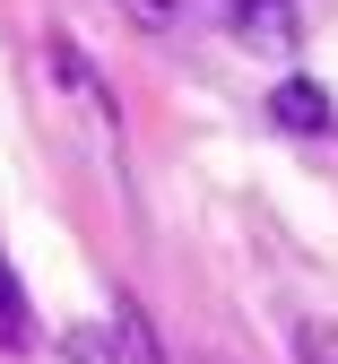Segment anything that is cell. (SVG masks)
<instances>
[{
	"instance_id": "obj_1",
	"label": "cell",
	"mask_w": 338,
	"mask_h": 364,
	"mask_svg": "<svg viewBox=\"0 0 338 364\" xmlns=\"http://www.w3.org/2000/svg\"><path fill=\"white\" fill-rule=\"evenodd\" d=\"M269 122L295 130V139H321V130L338 122V105H329V87H312V78H278L269 87Z\"/></svg>"
},
{
	"instance_id": "obj_2",
	"label": "cell",
	"mask_w": 338,
	"mask_h": 364,
	"mask_svg": "<svg viewBox=\"0 0 338 364\" xmlns=\"http://www.w3.org/2000/svg\"><path fill=\"white\" fill-rule=\"evenodd\" d=\"M61 355L70 364H122V338L105 321H78V330H61Z\"/></svg>"
},
{
	"instance_id": "obj_3",
	"label": "cell",
	"mask_w": 338,
	"mask_h": 364,
	"mask_svg": "<svg viewBox=\"0 0 338 364\" xmlns=\"http://www.w3.org/2000/svg\"><path fill=\"white\" fill-rule=\"evenodd\" d=\"M35 321H26V287H18V269L0 260V347H26Z\"/></svg>"
},
{
	"instance_id": "obj_4",
	"label": "cell",
	"mask_w": 338,
	"mask_h": 364,
	"mask_svg": "<svg viewBox=\"0 0 338 364\" xmlns=\"http://www.w3.org/2000/svg\"><path fill=\"white\" fill-rule=\"evenodd\" d=\"M243 35L252 43H295V9L286 0H243Z\"/></svg>"
},
{
	"instance_id": "obj_5",
	"label": "cell",
	"mask_w": 338,
	"mask_h": 364,
	"mask_svg": "<svg viewBox=\"0 0 338 364\" xmlns=\"http://www.w3.org/2000/svg\"><path fill=\"white\" fill-rule=\"evenodd\" d=\"M113 9H130V26H174L182 0H113Z\"/></svg>"
},
{
	"instance_id": "obj_6",
	"label": "cell",
	"mask_w": 338,
	"mask_h": 364,
	"mask_svg": "<svg viewBox=\"0 0 338 364\" xmlns=\"http://www.w3.org/2000/svg\"><path fill=\"white\" fill-rule=\"evenodd\" d=\"M295 347H304V364H338V347H329V330H321V321H304V330H295Z\"/></svg>"
}]
</instances>
